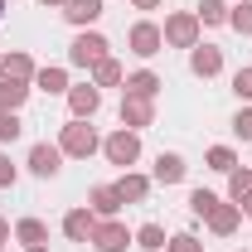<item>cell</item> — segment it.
<instances>
[{
    "instance_id": "obj_24",
    "label": "cell",
    "mask_w": 252,
    "mask_h": 252,
    "mask_svg": "<svg viewBox=\"0 0 252 252\" xmlns=\"http://www.w3.org/2000/svg\"><path fill=\"white\" fill-rule=\"evenodd\" d=\"M228 30L243 34V39L252 34V0H238V5H228Z\"/></svg>"
},
{
    "instance_id": "obj_27",
    "label": "cell",
    "mask_w": 252,
    "mask_h": 252,
    "mask_svg": "<svg viewBox=\"0 0 252 252\" xmlns=\"http://www.w3.org/2000/svg\"><path fill=\"white\" fill-rule=\"evenodd\" d=\"M199 25H228V0H199Z\"/></svg>"
},
{
    "instance_id": "obj_25",
    "label": "cell",
    "mask_w": 252,
    "mask_h": 252,
    "mask_svg": "<svg viewBox=\"0 0 252 252\" xmlns=\"http://www.w3.org/2000/svg\"><path fill=\"white\" fill-rule=\"evenodd\" d=\"M248 194H252V170H243V165H238V170H228V199H233V204H243Z\"/></svg>"
},
{
    "instance_id": "obj_26",
    "label": "cell",
    "mask_w": 252,
    "mask_h": 252,
    "mask_svg": "<svg viewBox=\"0 0 252 252\" xmlns=\"http://www.w3.org/2000/svg\"><path fill=\"white\" fill-rule=\"evenodd\" d=\"M209 170H219V175H228V170H238V151L233 146H209Z\"/></svg>"
},
{
    "instance_id": "obj_32",
    "label": "cell",
    "mask_w": 252,
    "mask_h": 252,
    "mask_svg": "<svg viewBox=\"0 0 252 252\" xmlns=\"http://www.w3.org/2000/svg\"><path fill=\"white\" fill-rule=\"evenodd\" d=\"M233 136H238L243 146H248V141H252V107H243V112L233 117Z\"/></svg>"
},
{
    "instance_id": "obj_29",
    "label": "cell",
    "mask_w": 252,
    "mask_h": 252,
    "mask_svg": "<svg viewBox=\"0 0 252 252\" xmlns=\"http://www.w3.org/2000/svg\"><path fill=\"white\" fill-rule=\"evenodd\" d=\"M20 131H25V122H20V112H0V146L20 141Z\"/></svg>"
},
{
    "instance_id": "obj_39",
    "label": "cell",
    "mask_w": 252,
    "mask_h": 252,
    "mask_svg": "<svg viewBox=\"0 0 252 252\" xmlns=\"http://www.w3.org/2000/svg\"><path fill=\"white\" fill-rule=\"evenodd\" d=\"M0 20H5V0H0Z\"/></svg>"
},
{
    "instance_id": "obj_10",
    "label": "cell",
    "mask_w": 252,
    "mask_h": 252,
    "mask_svg": "<svg viewBox=\"0 0 252 252\" xmlns=\"http://www.w3.org/2000/svg\"><path fill=\"white\" fill-rule=\"evenodd\" d=\"M189 73H194V78H204V83H209V78H219V73H223V49L199 39V44L189 49Z\"/></svg>"
},
{
    "instance_id": "obj_40",
    "label": "cell",
    "mask_w": 252,
    "mask_h": 252,
    "mask_svg": "<svg viewBox=\"0 0 252 252\" xmlns=\"http://www.w3.org/2000/svg\"><path fill=\"white\" fill-rule=\"evenodd\" d=\"M243 252H248V248H243Z\"/></svg>"
},
{
    "instance_id": "obj_36",
    "label": "cell",
    "mask_w": 252,
    "mask_h": 252,
    "mask_svg": "<svg viewBox=\"0 0 252 252\" xmlns=\"http://www.w3.org/2000/svg\"><path fill=\"white\" fill-rule=\"evenodd\" d=\"M39 5H44V10H63L68 0H39Z\"/></svg>"
},
{
    "instance_id": "obj_8",
    "label": "cell",
    "mask_w": 252,
    "mask_h": 252,
    "mask_svg": "<svg viewBox=\"0 0 252 252\" xmlns=\"http://www.w3.org/2000/svg\"><path fill=\"white\" fill-rule=\"evenodd\" d=\"M122 126L126 131H146V126H156V102L151 97H131V93H122Z\"/></svg>"
},
{
    "instance_id": "obj_19",
    "label": "cell",
    "mask_w": 252,
    "mask_h": 252,
    "mask_svg": "<svg viewBox=\"0 0 252 252\" xmlns=\"http://www.w3.org/2000/svg\"><path fill=\"white\" fill-rule=\"evenodd\" d=\"M34 59L25 49H15V54H0V78H20V83H34Z\"/></svg>"
},
{
    "instance_id": "obj_31",
    "label": "cell",
    "mask_w": 252,
    "mask_h": 252,
    "mask_svg": "<svg viewBox=\"0 0 252 252\" xmlns=\"http://www.w3.org/2000/svg\"><path fill=\"white\" fill-rule=\"evenodd\" d=\"M233 93H238V102H252V68L233 73Z\"/></svg>"
},
{
    "instance_id": "obj_9",
    "label": "cell",
    "mask_w": 252,
    "mask_h": 252,
    "mask_svg": "<svg viewBox=\"0 0 252 252\" xmlns=\"http://www.w3.org/2000/svg\"><path fill=\"white\" fill-rule=\"evenodd\" d=\"M63 170V151L59 141H34L30 146V175H39V180H54Z\"/></svg>"
},
{
    "instance_id": "obj_33",
    "label": "cell",
    "mask_w": 252,
    "mask_h": 252,
    "mask_svg": "<svg viewBox=\"0 0 252 252\" xmlns=\"http://www.w3.org/2000/svg\"><path fill=\"white\" fill-rule=\"evenodd\" d=\"M15 180H20V170H15V160L0 151V189H15Z\"/></svg>"
},
{
    "instance_id": "obj_37",
    "label": "cell",
    "mask_w": 252,
    "mask_h": 252,
    "mask_svg": "<svg viewBox=\"0 0 252 252\" xmlns=\"http://www.w3.org/2000/svg\"><path fill=\"white\" fill-rule=\"evenodd\" d=\"M238 209H243V214H248V219H252V194H248V199H243V204H238Z\"/></svg>"
},
{
    "instance_id": "obj_7",
    "label": "cell",
    "mask_w": 252,
    "mask_h": 252,
    "mask_svg": "<svg viewBox=\"0 0 252 252\" xmlns=\"http://www.w3.org/2000/svg\"><path fill=\"white\" fill-rule=\"evenodd\" d=\"M97 107H102V88H97L93 78L68 88V112H73L78 122H93V117H97Z\"/></svg>"
},
{
    "instance_id": "obj_30",
    "label": "cell",
    "mask_w": 252,
    "mask_h": 252,
    "mask_svg": "<svg viewBox=\"0 0 252 252\" xmlns=\"http://www.w3.org/2000/svg\"><path fill=\"white\" fill-rule=\"evenodd\" d=\"M165 252H204V243H199L194 233H175V238L165 243Z\"/></svg>"
},
{
    "instance_id": "obj_34",
    "label": "cell",
    "mask_w": 252,
    "mask_h": 252,
    "mask_svg": "<svg viewBox=\"0 0 252 252\" xmlns=\"http://www.w3.org/2000/svg\"><path fill=\"white\" fill-rule=\"evenodd\" d=\"M165 0H131V10H160Z\"/></svg>"
},
{
    "instance_id": "obj_38",
    "label": "cell",
    "mask_w": 252,
    "mask_h": 252,
    "mask_svg": "<svg viewBox=\"0 0 252 252\" xmlns=\"http://www.w3.org/2000/svg\"><path fill=\"white\" fill-rule=\"evenodd\" d=\"M25 252H49V243H39V248H25Z\"/></svg>"
},
{
    "instance_id": "obj_5",
    "label": "cell",
    "mask_w": 252,
    "mask_h": 252,
    "mask_svg": "<svg viewBox=\"0 0 252 252\" xmlns=\"http://www.w3.org/2000/svg\"><path fill=\"white\" fill-rule=\"evenodd\" d=\"M126 49L136 54V59H156L160 49H165V34H160L156 20H136L131 30H126Z\"/></svg>"
},
{
    "instance_id": "obj_1",
    "label": "cell",
    "mask_w": 252,
    "mask_h": 252,
    "mask_svg": "<svg viewBox=\"0 0 252 252\" xmlns=\"http://www.w3.org/2000/svg\"><path fill=\"white\" fill-rule=\"evenodd\" d=\"M59 151H63L68 160H88V156H97V151H102V136H97L88 122L68 117V122L59 126Z\"/></svg>"
},
{
    "instance_id": "obj_23",
    "label": "cell",
    "mask_w": 252,
    "mask_h": 252,
    "mask_svg": "<svg viewBox=\"0 0 252 252\" xmlns=\"http://www.w3.org/2000/svg\"><path fill=\"white\" fill-rule=\"evenodd\" d=\"M165 243H170V238H165L160 223H141V228H136V248L141 252H165Z\"/></svg>"
},
{
    "instance_id": "obj_22",
    "label": "cell",
    "mask_w": 252,
    "mask_h": 252,
    "mask_svg": "<svg viewBox=\"0 0 252 252\" xmlns=\"http://www.w3.org/2000/svg\"><path fill=\"white\" fill-rule=\"evenodd\" d=\"M15 243H25V248L49 243V223H44V219H20V223H15Z\"/></svg>"
},
{
    "instance_id": "obj_20",
    "label": "cell",
    "mask_w": 252,
    "mask_h": 252,
    "mask_svg": "<svg viewBox=\"0 0 252 252\" xmlns=\"http://www.w3.org/2000/svg\"><path fill=\"white\" fill-rule=\"evenodd\" d=\"M34 83H20V78H0V112H20L30 102Z\"/></svg>"
},
{
    "instance_id": "obj_18",
    "label": "cell",
    "mask_w": 252,
    "mask_h": 252,
    "mask_svg": "<svg viewBox=\"0 0 252 252\" xmlns=\"http://www.w3.org/2000/svg\"><path fill=\"white\" fill-rule=\"evenodd\" d=\"M34 88L49 93V97H68V88H73V83H68V68H59V63L39 68V73H34Z\"/></svg>"
},
{
    "instance_id": "obj_21",
    "label": "cell",
    "mask_w": 252,
    "mask_h": 252,
    "mask_svg": "<svg viewBox=\"0 0 252 252\" xmlns=\"http://www.w3.org/2000/svg\"><path fill=\"white\" fill-rule=\"evenodd\" d=\"M93 83H97V88H122V83H126V68L107 54L102 63H93Z\"/></svg>"
},
{
    "instance_id": "obj_14",
    "label": "cell",
    "mask_w": 252,
    "mask_h": 252,
    "mask_svg": "<svg viewBox=\"0 0 252 252\" xmlns=\"http://www.w3.org/2000/svg\"><path fill=\"white\" fill-rule=\"evenodd\" d=\"M88 209H93L97 219H117V214H122V194H117V185H93V189H88Z\"/></svg>"
},
{
    "instance_id": "obj_11",
    "label": "cell",
    "mask_w": 252,
    "mask_h": 252,
    "mask_svg": "<svg viewBox=\"0 0 252 252\" xmlns=\"http://www.w3.org/2000/svg\"><path fill=\"white\" fill-rule=\"evenodd\" d=\"M97 214L93 209H88V204H78V209H68V214H63V238H68V243H93V233H97Z\"/></svg>"
},
{
    "instance_id": "obj_16",
    "label": "cell",
    "mask_w": 252,
    "mask_h": 252,
    "mask_svg": "<svg viewBox=\"0 0 252 252\" xmlns=\"http://www.w3.org/2000/svg\"><path fill=\"white\" fill-rule=\"evenodd\" d=\"M185 175H189L185 156H175V151H160V156H156V170H151V180H156V185H180Z\"/></svg>"
},
{
    "instance_id": "obj_13",
    "label": "cell",
    "mask_w": 252,
    "mask_h": 252,
    "mask_svg": "<svg viewBox=\"0 0 252 252\" xmlns=\"http://www.w3.org/2000/svg\"><path fill=\"white\" fill-rule=\"evenodd\" d=\"M209 233H214V238H233V233H238V223H243V209H238V204H233V199H228V204H214V214H209Z\"/></svg>"
},
{
    "instance_id": "obj_28",
    "label": "cell",
    "mask_w": 252,
    "mask_h": 252,
    "mask_svg": "<svg viewBox=\"0 0 252 252\" xmlns=\"http://www.w3.org/2000/svg\"><path fill=\"white\" fill-rule=\"evenodd\" d=\"M214 204H219V194H214V189H194V194H189V214H194V219H209V214H214Z\"/></svg>"
},
{
    "instance_id": "obj_15",
    "label": "cell",
    "mask_w": 252,
    "mask_h": 252,
    "mask_svg": "<svg viewBox=\"0 0 252 252\" xmlns=\"http://www.w3.org/2000/svg\"><path fill=\"white\" fill-rule=\"evenodd\" d=\"M160 88H165V78H160V73H151V68L126 73V83H122V93H131V97H151V102L160 97Z\"/></svg>"
},
{
    "instance_id": "obj_17",
    "label": "cell",
    "mask_w": 252,
    "mask_h": 252,
    "mask_svg": "<svg viewBox=\"0 0 252 252\" xmlns=\"http://www.w3.org/2000/svg\"><path fill=\"white\" fill-rule=\"evenodd\" d=\"M151 175H141V170H122V180H117V194H122V204H146V194H151Z\"/></svg>"
},
{
    "instance_id": "obj_41",
    "label": "cell",
    "mask_w": 252,
    "mask_h": 252,
    "mask_svg": "<svg viewBox=\"0 0 252 252\" xmlns=\"http://www.w3.org/2000/svg\"><path fill=\"white\" fill-rule=\"evenodd\" d=\"M0 252H5V248H0Z\"/></svg>"
},
{
    "instance_id": "obj_2",
    "label": "cell",
    "mask_w": 252,
    "mask_h": 252,
    "mask_svg": "<svg viewBox=\"0 0 252 252\" xmlns=\"http://www.w3.org/2000/svg\"><path fill=\"white\" fill-rule=\"evenodd\" d=\"M160 34H165V44H170V49H194V44H199V34H204V25H199V15H194V10H175V15H165Z\"/></svg>"
},
{
    "instance_id": "obj_12",
    "label": "cell",
    "mask_w": 252,
    "mask_h": 252,
    "mask_svg": "<svg viewBox=\"0 0 252 252\" xmlns=\"http://www.w3.org/2000/svg\"><path fill=\"white\" fill-rule=\"evenodd\" d=\"M59 15L68 20V25H73V30H93L97 20L107 15V5H102V0H68Z\"/></svg>"
},
{
    "instance_id": "obj_35",
    "label": "cell",
    "mask_w": 252,
    "mask_h": 252,
    "mask_svg": "<svg viewBox=\"0 0 252 252\" xmlns=\"http://www.w3.org/2000/svg\"><path fill=\"white\" fill-rule=\"evenodd\" d=\"M10 238H15V228H10V219H0V248H5Z\"/></svg>"
},
{
    "instance_id": "obj_6",
    "label": "cell",
    "mask_w": 252,
    "mask_h": 252,
    "mask_svg": "<svg viewBox=\"0 0 252 252\" xmlns=\"http://www.w3.org/2000/svg\"><path fill=\"white\" fill-rule=\"evenodd\" d=\"M93 248L97 252H126V248H136V233H131L122 219H102L97 233H93Z\"/></svg>"
},
{
    "instance_id": "obj_4",
    "label": "cell",
    "mask_w": 252,
    "mask_h": 252,
    "mask_svg": "<svg viewBox=\"0 0 252 252\" xmlns=\"http://www.w3.org/2000/svg\"><path fill=\"white\" fill-rule=\"evenodd\" d=\"M107 49H112V44H107L97 30H78L73 44H68V63H73V68H93V63L107 59Z\"/></svg>"
},
{
    "instance_id": "obj_3",
    "label": "cell",
    "mask_w": 252,
    "mask_h": 252,
    "mask_svg": "<svg viewBox=\"0 0 252 252\" xmlns=\"http://www.w3.org/2000/svg\"><path fill=\"white\" fill-rule=\"evenodd\" d=\"M102 156L112 160V165H122V170H131V165L141 160V131H126V126H117V131L102 141Z\"/></svg>"
}]
</instances>
